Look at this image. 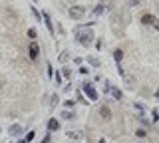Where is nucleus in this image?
Wrapping results in <instances>:
<instances>
[{"label": "nucleus", "instance_id": "nucleus-1", "mask_svg": "<svg viewBox=\"0 0 159 143\" xmlns=\"http://www.w3.org/2000/svg\"><path fill=\"white\" fill-rule=\"evenodd\" d=\"M91 40H93V34H91V30H90V28H86L84 32H82V30H78V42H80V44L88 46V44L91 42Z\"/></svg>", "mask_w": 159, "mask_h": 143}, {"label": "nucleus", "instance_id": "nucleus-2", "mask_svg": "<svg viewBox=\"0 0 159 143\" xmlns=\"http://www.w3.org/2000/svg\"><path fill=\"white\" fill-rule=\"evenodd\" d=\"M68 14H70V18H74V20H82L84 14H86V8L84 6H72L68 10Z\"/></svg>", "mask_w": 159, "mask_h": 143}, {"label": "nucleus", "instance_id": "nucleus-3", "mask_svg": "<svg viewBox=\"0 0 159 143\" xmlns=\"http://www.w3.org/2000/svg\"><path fill=\"white\" fill-rule=\"evenodd\" d=\"M84 91H86V96H88L91 101H96V99H98V91L91 88V84H84Z\"/></svg>", "mask_w": 159, "mask_h": 143}, {"label": "nucleus", "instance_id": "nucleus-4", "mask_svg": "<svg viewBox=\"0 0 159 143\" xmlns=\"http://www.w3.org/2000/svg\"><path fill=\"white\" fill-rule=\"evenodd\" d=\"M100 115H102L105 121H109L112 117H114V113H112V110H109L107 105H102V107H100Z\"/></svg>", "mask_w": 159, "mask_h": 143}, {"label": "nucleus", "instance_id": "nucleus-5", "mask_svg": "<svg viewBox=\"0 0 159 143\" xmlns=\"http://www.w3.org/2000/svg\"><path fill=\"white\" fill-rule=\"evenodd\" d=\"M28 52H30V58H32V60H38L40 48H38V44H36V42H32V44L28 46Z\"/></svg>", "mask_w": 159, "mask_h": 143}, {"label": "nucleus", "instance_id": "nucleus-6", "mask_svg": "<svg viewBox=\"0 0 159 143\" xmlns=\"http://www.w3.org/2000/svg\"><path fill=\"white\" fill-rule=\"evenodd\" d=\"M8 133H10V135H14V137L22 135V125H18V123H14V125H10V129H8Z\"/></svg>", "mask_w": 159, "mask_h": 143}, {"label": "nucleus", "instance_id": "nucleus-7", "mask_svg": "<svg viewBox=\"0 0 159 143\" xmlns=\"http://www.w3.org/2000/svg\"><path fill=\"white\" fill-rule=\"evenodd\" d=\"M60 129V121L58 119H50L48 121V131H58Z\"/></svg>", "mask_w": 159, "mask_h": 143}, {"label": "nucleus", "instance_id": "nucleus-8", "mask_svg": "<svg viewBox=\"0 0 159 143\" xmlns=\"http://www.w3.org/2000/svg\"><path fill=\"white\" fill-rule=\"evenodd\" d=\"M42 18H44V22H46V28L50 30V34L54 32V26H52V20H50V16L48 14H42Z\"/></svg>", "mask_w": 159, "mask_h": 143}, {"label": "nucleus", "instance_id": "nucleus-9", "mask_svg": "<svg viewBox=\"0 0 159 143\" xmlns=\"http://www.w3.org/2000/svg\"><path fill=\"white\" fill-rule=\"evenodd\" d=\"M141 22L147 26V24H153V22H155V18H153L151 14H143V16H141Z\"/></svg>", "mask_w": 159, "mask_h": 143}, {"label": "nucleus", "instance_id": "nucleus-10", "mask_svg": "<svg viewBox=\"0 0 159 143\" xmlns=\"http://www.w3.org/2000/svg\"><path fill=\"white\" fill-rule=\"evenodd\" d=\"M112 96H114V98L117 99V101H121V98H123V93H121V91H119L117 88H114V89H112Z\"/></svg>", "mask_w": 159, "mask_h": 143}, {"label": "nucleus", "instance_id": "nucleus-11", "mask_svg": "<svg viewBox=\"0 0 159 143\" xmlns=\"http://www.w3.org/2000/svg\"><path fill=\"white\" fill-rule=\"evenodd\" d=\"M114 58H115V62H121V60H123V50H115Z\"/></svg>", "mask_w": 159, "mask_h": 143}, {"label": "nucleus", "instance_id": "nucleus-12", "mask_svg": "<svg viewBox=\"0 0 159 143\" xmlns=\"http://www.w3.org/2000/svg\"><path fill=\"white\" fill-rule=\"evenodd\" d=\"M68 135L72 137V139H82V137H84V133H82V131H70Z\"/></svg>", "mask_w": 159, "mask_h": 143}, {"label": "nucleus", "instance_id": "nucleus-13", "mask_svg": "<svg viewBox=\"0 0 159 143\" xmlns=\"http://www.w3.org/2000/svg\"><path fill=\"white\" fill-rule=\"evenodd\" d=\"M34 135H36V131H28V133H26V137H24V141H26V143H30L32 139H34Z\"/></svg>", "mask_w": 159, "mask_h": 143}, {"label": "nucleus", "instance_id": "nucleus-14", "mask_svg": "<svg viewBox=\"0 0 159 143\" xmlns=\"http://www.w3.org/2000/svg\"><path fill=\"white\" fill-rule=\"evenodd\" d=\"M145 135H147V131H145V129H137V131H135V137H139V139H143Z\"/></svg>", "mask_w": 159, "mask_h": 143}, {"label": "nucleus", "instance_id": "nucleus-15", "mask_svg": "<svg viewBox=\"0 0 159 143\" xmlns=\"http://www.w3.org/2000/svg\"><path fill=\"white\" fill-rule=\"evenodd\" d=\"M103 8H105L103 4H100V6H96V10H93V14H96V16H100V14L103 12Z\"/></svg>", "mask_w": 159, "mask_h": 143}, {"label": "nucleus", "instance_id": "nucleus-16", "mask_svg": "<svg viewBox=\"0 0 159 143\" xmlns=\"http://www.w3.org/2000/svg\"><path fill=\"white\" fill-rule=\"evenodd\" d=\"M74 117V113H70V111H64L62 113V119H72Z\"/></svg>", "mask_w": 159, "mask_h": 143}, {"label": "nucleus", "instance_id": "nucleus-17", "mask_svg": "<svg viewBox=\"0 0 159 143\" xmlns=\"http://www.w3.org/2000/svg\"><path fill=\"white\" fill-rule=\"evenodd\" d=\"M36 36H38L36 30H34V28H30V30H28V38H34V40H36Z\"/></svg>", "mask_w": 159, "mask_h": 143}, {"label": "nucleus", "instance_id": "nucleus-18", "mask_svg": "<svg viewBox=\"0 0 159 143\" xmlns=\"http://www.w3.org/2000/svg\"><path fill=\"white\" fill-rule=\"evenodd\" d=\"M151 117H153V121H159V111L153 110V111H151Z\"/></svg>", "mask_w": 159, "mask_h": 143}, {"label": "nucleus", "instance_id": "nucleus-19", "mask_svg": "<svg viewBox=\"0 0 159 143\" xmlns=\"http://www.w3.org/2000/svg\"><path fill=\"white\" fill-rule=\"evenodd\" d=\"M40 143H52V135H50V131H48V135H46V137H44Z\"/></svg>", "mask_w": 159, "mask_h": 143}, {"label": "nucleus", "instance_id": "nucleus-20", "mask_svg": "<svg viewBox=\"0 0 159 143\" xmlns=\"http://www.w3.org/2000/svg\"><path fill=\"white\" fill-rule=\"evenodd\" d=\"M50 101H52V103H50V105H52V107H54V105H58V96H56V93H54V96H52V99H50Z\"/></svg>", "mask_w": 159, "mask_h": 143}, {"label": "nucleus", "instance_id": "nucleus-21", "mask_svg": "<svg viewBox=\"0 0 159 143\" xmlns=\"http://www.w3.org/2000/svg\"><path fill=\"white\" fill-rule=\"evenodd\" d=\"M74 103H76V101H72V99H68V101H66V103H64V105H66V107H68V110H72V107H74Z\"/></svg>", "mask_w": 159, "mask_h": 143}, {"label": "nucleus", "instance_id": "nucleus-22", "mask_svg": "<svg viewBox=\"0 0 159 143\" xmlns=\"http://www.w3.org/2000/svg\"><path fill=\"white\" fill-rule=\"evenodd\" d=\"M90 64H91V66H100V62H98L96 58H90Z\"/></svg>", "mask_w": 159, "mask_h": 143}, {"label": "nucleus", "instance_id": "nucleus-23", "mask_svg": "<svg viewBox=\"0 0 159 143\" xmlns=\"http://www.w3.org/2000/svg\"><path fill=\"white\" fill-rule=\"evenodd\" d=\"M62 74H64L66 77H70V70H68V68H64V70H62Z\"/></svg>", "mask_w": 159, "mask_h": 143}, {"label": "nucleus", "instance_id": "nucleus-24", "mask_svg": "<svg viewBox=\"0 0 159 143\" xmlns=\"http://www.w3.org/2000/svg\"><path fill=\"white\" fill-rule=\"evenodd\" d=\"M139 2H141V0H129V4H131V6H135V4H139Z\"/></svg>", "mask_w": 159, "mask_h": 143}, {"label": "nucleus", "instance_id": "nucleus-25", "mask_svg": "<svg viewBox=\"0 0 159 143\" xmlns=\"http://www.w3.org/2000/svg\"><path fill=\"white\" fill-rule=\"evenodd\" d=\"M153 28H155V30H159V20H155V22H153Z\"/></svg>", "mask_w": 159, "mask_h": 143}, {"label": "nucleus", "instance_id": "nucleus-26", "mask_svg": "<svg viewBox=\"0 0 159 143\" xmlns=\"http://www.w3.org/2000/svg\"><path fill=\"white\" fill-rule=\"evenodd\" d=\"M155 98H157V99H159V89H157V91H155Z\"/></svg>", "mask_w": 159, "mask_h": 143}, {"label": "nucleus", "instance_id": "nucleus-27", "mask_svg": "<svg viewBox=\"0 0 159 143\" xmlns=\"http://www.w3.org/2000/svg\"><path fill=\"white\" fill-rule=\"evenodd\" d=\"M98 143H105V139H100V141H98Z\"/></svg>", "mask_w": 159, "mask_h": 143}, {"label": "nucleus", "instance_id": "nucleus-28", "mask_svg": "<svg viewBox=\"0 0 159 143\" xmlns=\"http://www.w3.org/2000/svg\"><path fill=\"white\" fill-rule=\"evenodd\" d=\"M18 143H26V141H24V139H20V141H18Z\"/></svg>", "mask_w": 159, "mask_h": 143}]
</instances>
